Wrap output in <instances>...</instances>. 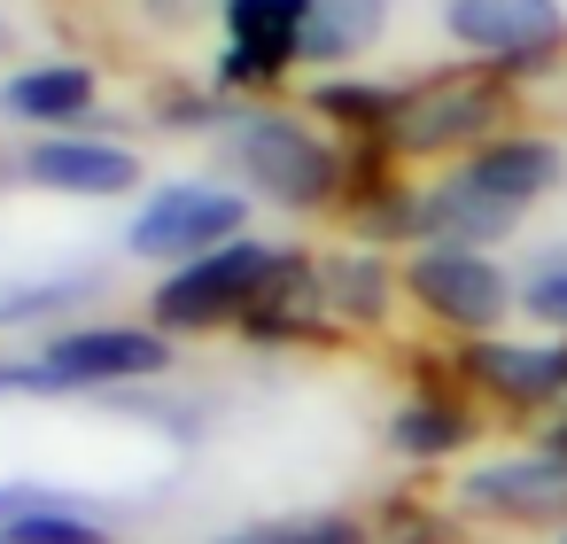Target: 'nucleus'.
Here are the masks:
<instances>
[{"instance_id":"obj_1","label":"nucleus","mask_w":567,"mask_h":544,"mask_svg":"<svg viewBox=\"0 0 567 544\" xmlns=\"http://www.w3.org/2000/svg\"><path fill=\"white\" fill-rule=\"evenodd\" d=\"M280 273H288V265H280L272 249L226 242V249L179 265V273L156 288V319H164V327H218V319H234V311H249V304H272Z\"/></svg>"},{"instance_id":"obj_2","label":"nucleus","mask_w":567,"mask_h":544,"mask_svg":"<svg viewBox=\"0 0 567 544\" xmlns=\"http://www.w3.org/2000/svg\"><path fill=\"white\" fill-rule=\"evenodd\" d=\"M172 366V342L156 327H79L48 342L40 366L0 373V389H102V381H148Z\"/></svg>"},{"instance_id":"obj_3","label":"nucleus","mask_w":567,"mask_h":544,"mask_svg":"<svg viewBox=\"0 0 567 544\" xmlns=\"http://www.w3.org/2000/svg\"><path fill=\"white\" fill-rule=\"evenodd\" d=\"M234 156H241V172H249L272 203H288V211L327 203L334 179H342L334 148H327L319 133H303L296 117H249V125L234 133Z\"/></svg>"},{"instance_id":"obj_4","label":"nucleus","mask_w":567,"mask_h":544,"mask_svg":"<svg viewBox=\"0 0 567 544\" xmlns=\"http://www.w3.org/2000/svg\"><path fill=\"white\" fill-rule=\"evenodd\" d=\"M241 226H249V203H241V195H226V187H187V179H179V187H164V195L133 218V249H141V257L195 265V257L241 242Z\"/></svg>"},{"instance_id":"obj_5","label":"nucleus","mask_w":567,"mask_h":544,"mask_svg":"<svg viewBox=\"0 0 567 544\" xmlns=\"http://www.w3.org/2000/svg\"><path fill=\"white\" fill-rule=\"evenodd\" d=\"M443 24L466 55H489V63H536L567 32L559 0H451Z\"/></svg>"},{"instance_id":"obj_6","label":"nucleus","mask_w":567,"mask_h":544,"mask_svg":"<svg viewBox=\"0 0 567 544\" xmlns=\"http://www.w3.org/2000/svg\"><path fill=\"white\" fill-rule=\"evenodd\" d=\"M404 280H412V296H420L435 319H451V327H497L505 304H513L505 273H497L489 257H474V249H420Z\"/></svg>"},{"instance_id":"obj_7","label":"nucleus","mask_w":567,"mask_h":544,"mask_svg":"<svg viewBox=\"0 0 567 544\" xmlns=\"http://www.w3.org/2000/svg\"><path fill=\"white\" fill-rule=\"evenodd\" d=\"M412 226H420L435 249H474V242H505V234L520 226V203L489 195L474 172H451V179H435V187L412 203Z\"/></svg>"},{"instance_id":"obj_8","label":"nucleus","mask_w":567,"mask_h":544,"mask_svg":"<svg viewBox=\"0 0 567 544\" xmlns=\"http://www.w3.org/2000/svg\"><path fill=\"white\" fill-rule=\"evenodd\" d=\"M303 17H311V0H226V79L234 86H257L272 79L288 55H303Z\"/></svg>"},{"instance_id":"obj_9","label":"nucleus","mask_w":567,"mask_h":544,"mask_svg":"<svg viewBox=\"0 0 567 544\" xmlns=\"http://www.w3.org/2000/svg\"><path fill=\"white\" fill-rule=\"evenodd\" d=\"M474 513H505V521H551L567 513V451H536V459H497V466H474L466 490H458Z\"/></svg>"},{"instance_id":"obj_10","label":"nucleus","mask_w":567,"mask_h":544,"mask_svg":"<svg viewBox=\"0 0 567 544\" xmlns=\"http://www.w3.org/2000/svg\"><path fill=\"white\" fill-rule=\"evenodd\" d=\"M489 117H497V94L474 86V79H451V86L412 94V102L396 110V141H404L412 156H435V148H451V141H474Z\"/></svg>"},{"instance_id":"obj_11","label":"nucleus","mask_w":567,"mask_h":544,"mask_svg":"<svg viewBox=\"0 0 567 544\" xmlns=\"http://www.w3.org/2000/svg\"><path fill=\"white\" fill-rule=\"evenodd\" d=\"M24 172H32L40 187H55V195H125V187L141 179V164H133L125 148L79 141V133H48V141L32 148Z\"/></svg>"},{"instance_id":"obj_12","label":"nucleus","mask_w":567,"mask_h":544,"mask_svg":"<svg viewBox=\"0 0 567 544\" xmlns=\"http://www.w3.org/2000/svg\"><path fill=\"white\" fill-rule=\"evenodd\" d=\"M466 366H474V381H482V389H497V397H513V404H544V397H559V389H567V350L482 342Z\"/></svg>"},{"instance_id":"obj_13","label":"nucleus","mask_w":567,"mask_h":544,"mask_svg":"<svg viewBox=\"0 0 567 544\" xmlns=\"http://www.w3.org/2000/svg\"><path fill=\"white\" fill-rule=\"evenodd\" d=\"M0 110L24 117V125H71L94 110V79L79 63H48V71H24V79L0 86Z\"/></svg>"},{"instance_id":"obj_14","label":"nucleus","mask_w":567,"mask_h":544,"mask_svg":"<svg viewBox=\"0 0 567 544\" xmlns=\"http://www.w3.org/2000/svg\"><path fill=\"white\" fill-rule=\"evenodd\" d=\"M466 172H474L489 195H505V203H520V211H528V203L559 179V148H551V141H489Z\"/></svg>"},{"instance_id":"obj_15","label":"nucleus","mask_w":567,"mask_h":544,"mask_svg":"<svg viewBox=\"0 0 567 544\" xmlns=\"http://www.w3.org/2000/svg\"><path fill=\"white\" fill-rule=\"evenodd\" d=\"M381 24H389V0H311V17H303V63L358 55L365 40H381Z\"/></svg>"},{"instance_id":"obj_16","label":"nucleus","mask_w":567,"mask_h":544,"mask_svg":"<svg viewBox=\"0 0 567 544\" xmlns=\"http://www.w3.org/2000/svg\"><path fill=\"white\" fill-rule=\"evenodd\" d=\"M458 443H466V412L458 404H404L396 412V451L435 459V451H458Z\"/></svg>"},{"instance_id":"obj_17","label":"nucleus","mask_w":567,"mask_h":544,"mask_svg":"<svg viewBox=\"0 0 567 544\" xmlns=\"http://www.w3.org/2000/svg\"><path fill=\"white\" fill-rule=\"evenodd\" d=\"M218 544H365V536H358V521H272V528L218 536Z\"/></svg>"},{"instance_id":"obj_18","label":"nucleus","mask_w":567,"mask_h":544,"mask_svg":"<svg viewBox=\"0 0 567 544\" xmlns=\"http://www.w3.org/2000/svg\"><path fill=\"white\" fill-rule=\"evenodd\" d=\"M9 544H102V528L94 521H71V513H17V528H9Z\"/></svg>"},{"instance_id":"obj_19","label":"nucleus","mask_w":567,"mask_h":544,"mask_svg":"<svg viewBox=\"0 0 567 544\" xmlns=\"http://www.w3.org/2000/svg\"><path fill=\"white\" fill-rule=\"evenodd\" d=\"M319 110H342L350 125H381V117L396 125V110H404V102H396V94H381V86H327V94H319Z\"/></svg>"},{"instance_id":"obj_20","label":"nucleus","mask_w":567,"mask_h":544,"mask_svg":"<svg viewBox=\"0 0 567 544\" xmlns=\"http://www.w3.org/2000/svg\"><path fill=\"white\" fill-rule=\"evenodd\" d=\"M327 288H334V304H342V311H365V319L381 311V273H373V265H334V280H327Z\"/></svg>"},{"instance_id":"obj_21","label":"nucleus","mask_w":567,"mask_h":544,"mask_svg":"<svg viewBox=\"0 0 567 544\" xmlns=\"http://www.w3.org/2000/svg\"><path fill=\"white\" fill-rule=\"evenodd\" d=\"M528 311H536L544 327H567V265H551V273L528 280Z\"/></svg>"},{"instance_id":"obj_22","label":"nucleus","mask_w":567,"mask_h":544,"mask_svg":"<svg viewBox=\"0 0 567 544\" xmlns=\"http://www.w3.org/2000/svg\"><path fill=\"white\" fill-rule=\"evenodd\" d=\"M0 544H9V536H0Z\"/></svg>"},{"instance_id":"obj_23","label":"nucleus","mask_w":567,"mask_h":544,"mask_svg":"<svg viewBox=\"0 0 567 544\" xmlns=\"http://www.w3.org/2000/svg\"><path fill=\"white\" fill-rule=\"evenodd\" d=\"M559 544H567V536H559Z\"/></svg>"}]
</instances>
